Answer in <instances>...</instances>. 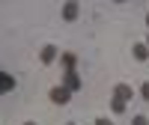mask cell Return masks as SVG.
Returning <instances> with one entry per match:
<instances>
[{"label": "cell", "instance_id": "6da1fadb", "mask_svg": "<svg viewBox=\"0 0 149 125\" xmlns=\"http://www.w3.org/2000/svg\"><path fill=\"white\" fill-rule=\"evenodd\" d=\"M54 60H60V51L54 45H45L42 54H39V63H42V66H54Z\"/></svg>", "mask_w": 149, "mask_h": 125}, {"label": "cell", "instance_id": "7a4b0ae2", "mask_svg": "<svg viewBox=\"0 0 149 125\" xmlns=\"http://www.w3.org/2000/svg\"><path fill=\"white\" fill-rule=\"evenodd\" d=\"M63 86H66L69 92H78V90H81V74H78V72H66Z\"/></svg>", "mask_w": 149, "mask_h": 125}, {"label": "cell", "instance_id": "3957f363", "mask_svg": "<svg viewBox=\"0 0 149 125\" xmlns=\"http://www.w3.org/2000/svg\"><path fill=\"white\" fill-rule=\"evenodd\" d=\"M69 98H72V92L66 90V86H54L51 90V101L54 104H69Z\"/></svg>", "mask_w": 149, "mask_h": 125}, {"label": "cell", "instance_id": "277c9868", "mask_svg": "<svg viewBox=\"0 0 149 125\" xmlns=\"http://www.w3.org/2000/svg\"><path fill=\"white\" fill-rule=\"evenodd\" d=\"M131 57L137 60V63H146V60H149V48H146L143 42H137V45H131Z\"/></svg>", "mask_w": 149, "mask_h": 125}, {"label": "cell", "instance_id": "5b68a950", "mask_svg": "<svg viewBox=\"0 0 149 125\" xmlns=\"http://www.w3.org/2000/svg\"><path fill=\"white\" fill-rule=\"evenodd\" d=\"M12 90H15V78H12V74L9 72H0V92H12Z\"/></svg>", "mask_w": 149, "mask_h": 125}, {"label": "cell", "instance_id": "8992f818", "mask_svg": "<svg viewBox=\"0 0 149 125\" xmlns=\"http://www.w3.org/2000/svg\"><path fill=\"white\" fill-rule=\"evenodd\" d=\"M78 12H81V6L74 3V0H69V3L63 6V21H74V18H78Z\"/></svg>", "mask_w": 149, "mask_h": 125}, {"label": "cell", "instance_id": "52a82bcc", "mask_svg": "<svg viewBox=\"0 0 149 125\" xmlns=\"http://www.w3.org/2000/svg\"><path fill=\"white\" fill-rule=\"evenodd\" d=\"M113 98H122V101H131V86H128V83H116V86H113Z\"/></svg>", "mask_w": 149, "mask_h": 125}, {"label": "cell", "instance_id": "ba28073f", "mask_svg": "<svg viewBox=\"0 0 149 125\" xmlns=\"http://www.w3.org/2000/svg\"><path fill=\"white\" fill-rule=\"evenodd\" d=\"M60 63H63V69L66 72H74V66H78V54H60Z\"/></svg>", "mask_w": 149, "mask_h": 125}, {"label": "cell", "instance_id": "9c48e42d", "mask_svg": "<svg viewBox=\"0 0 149 125\" xmlns=\"http://www.w3.org/2000/svg\"><path fill=\"white\" fill-rule=\"evenodd\" d=\"M125 107H128V101H122V98H110V110L119 116V113H125Z\"/></svg>", "mask_w": 149, "mask_h": 125}, {"label": "cell", "instance_id": "30bf717a", "mask_svg": "<svg viewBox=\"0 0 149 125\" xmlns=\"http://www.w3.org/2000/svg\"><path fill=\"white\" fill-rule=\"evenodd\" d=\"M131 125H149V119H146V116H134Z\"/></svg>", "mask_w": 149, "mask_h": 125}, {"label": "cell", "instance_id": "8fae6325", "mask_svg": "<svg viewBox=\"0 0 149 125\" xmlns=\"http://www.w3.org/2000/svg\"><path fill=\"white\" fill-rule=\"evenodd\" d=\"M140 95H143V98H146V101H149V81H146V83L140 86Z\"/></svg>", "mask_w": 149, "mask_h": 125}, {"label": "cell", "instance_id": "7c38bea8", "mask_svg": "<svg viewBox=\"0 0 149 125\" xmlns=\"http://www.w3.org/2000/svg\"><path fill=\"white\" fill-rule=\"evenodd\" d=\"M95 125H113V122H110V119H98Z\"/></svg>", "mask_w": 149, "mask_h": 125}, {"label": "cell", "instance_id": "4fadbf2b", "mask_svg": "<svg viewBox=\"0 0 149 125\" xmlns=\"http://www.w3.org/2000/svg\"><path fill=\"white\" fill-rule=\"evenodd\" d=\"M24 125H36V122H24Z\"/></svg>", "mask_w": 149, "mask_h": 125}, {"label": "cell", "instance_id": "5bb4252c", "mask_svg": "<svg viewBox=\"0 0 149 125\" xmlns=\"http://www.w3.org/2000/svg\"><path fill=\"white\" fill-rule=\"evenodd\" d=\"M146 24H149V15H146Z\"/></svg>", "mask_w": 149, "mask_h": 125}, {"label": "cell", "instance_id": "9a60e30c", "mask_svg": "<svg viewBox=\"0 0 149 125\" xmlns=\"http://www.w3.org/2000/svg\"><path fill=\"white\" fill-rule=\"evenodd\" d=\"M146 48H149V39H146Z\"/></svg>", "mask_w": 149, "mask_h": 125}]
</instances>
